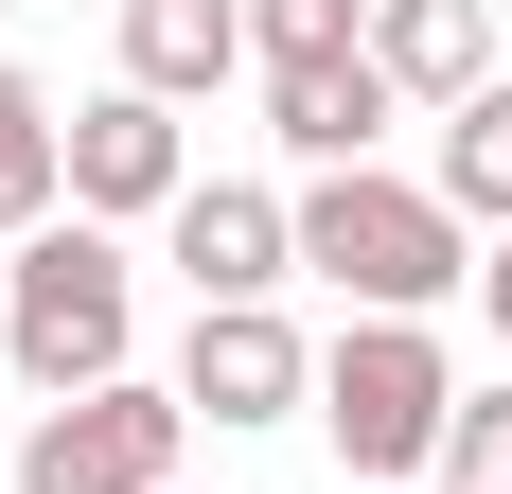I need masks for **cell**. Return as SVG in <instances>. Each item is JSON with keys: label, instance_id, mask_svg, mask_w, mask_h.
<instances>
[{"label": "cell", "instance_id": "11", "mask_svg": "<svg viewBox=\"0 0 512 494\" xmlns=\"http://www.w3.org/2000/svg\"><path fill=\"white\" fill-rule=\"evenodd\" d=\"M53 195H71V124L36 106V71H0V247H36Z\"/></svg>", "mask_w": 512, "mask_h": 494}, {"label": "cell", "instance_id": "10", "mask_svg": "<svg viewBox=\"0 0 512 494\" xmlns=\"http://www.w3.org/2000/svg\"><path fill=\"white\" fill-rule=\"evenodd\" d=\"M389 106H407V89H389V53H354V71H283V89H265V142L318 159V177H354Z\"/></svg>", "mask_w": 512, "mask_h": 494}, {"label": "cell", "instance_id": "13", "mask_svg": "<svg viewBox=\"0 0 512 494\" xmlns=\"http://www.w3.org/2000/svg\"><path fill=\"white\" fill-rule=\"evenodd\" d=\"M248 53H265V89H283V71H354L371 18L354 0H248Z\"/></svg>", "mask_w": 512, "mask_h": 494}, {"label": "cell", "instance_id": "2", "mask_svg": "<svg viewBox=\"0 0 512 494\" xmlns=\"http://www.w3.org/2000/svg\"><path fill=\"white\" fill-rule=\"evenodd\" d=\"M124 247L71 212V230H36L18 247V283H0V353H18V389L36 406H89V389H124Z\"/></svg>", "mask_w": 512, "mask_h": 494}, {"label": "cell", "instance_id": "12", "mask_svg": "<svg viewBox=\"0 0 512 494\" xmlns=\"http://www.w3.org/2000/svg\"><path fill=\"white\" fill-rule=\"evenodd\" d=\"M442 212H460V230H512V89L442 106Z\"/></svg>", "mask_w": 512, "mask_h": 494}, {"label": "cell", "instance_id": "8", "mask_svg": "<svg viewBox=\"0 0 512 494\" xmlns=\"http://www.w3.org/2000/svg\"><path fill=\"white\" fill-rule=\"evenodd\" d=\"M230 71H248V0H124V89L195 106V89H230Z\"/></svg>", "mask_w": 512, "mask_h": 494}, {"label": "cell", "instance_id": "1", "mask_svg": "<svg viewBox=\"0 0 512 494\" xmlns=\"http://www.w3.org/2000/svg\"><path fill=\"white\" fill-rule=\"evenodd\" d=\"M301 265L354 300V318H424V300H477V230L442 212V177H371V159L301 195Z\"/></svg>", "mask_w": 512, "mask_h": 494}, {"label": "cell", "instance_id": "3", "mask_svg": "<svg viewBox=\"0 0 512 494\" xmlns=\"http://www.w3.org/2000/svg\"><path fill=\"white\" fill-rule=\"evenodd\" d=\"M318 424H336L354 494H389L407 459H442V424H460V371H442V336H424V318H354V336L318 353Z\"/></svg>", "mask_w": 512, "mask_h": 494}, {"label": "cell", "instance_id": "14", "mask_svg": "<svg viewBox=\"0 0 512 494\" xmlns=\"http://www.w3.org/2000/svg\"><path fill=\"white\" fill-rule=\"evenodd\" d=\"M442 477H460V494H512V389H460V424H442Z\"/></svg>", "mask_w": 512, "mask_h": 494}, {"label": "cell", "instance_id": "5", "mask_svg": "<svg viewBox=\"0 0 512 494\" xmlns=\"http://www.w3.org/2000/svg\"><path fill=\"white\" fill-rule=\"evenodd\" d=\"M177 406H212V424H283V406H318V353L283 336V300H212L195 353H177Z\"/></svg>", "mask_w": 512, "mask_h": 494}, {"label": "cell", "instance_id": "9", "mask_svg": "<svg viewBox=\"0 0 512 494\" xmlns=\"http://www.w3.org/2000/svg\"><path fill=\"white\" fill-rule=\"evenodd\" d=\"M371 53H389L407 106H477L495 89V18L477 0H371Z\"/></svg>", "mask_w": 512, "mask_h": 494}, {"label": "cell", "instance_id": "6", "mask_svg": "<svg viewBox=\"0 0 512 494\" xmlns=\"http://www.w3.org/2000/svg\"><path fill=\"white\" fill-rule=\"evenodd\" d=\"M283 265H301V212L265 195V177H195V195H177V283H195V318L212 300H265Z\"/></svg>", "mask_w": 512, "mask_h": 494}, {"label": "cell", "instance_id": "15", "mask_svg": "<svg viewBox=\"0 0 512 494\" xmlns=\"http://www.w3.org/2000/svg\"><path fill=\"white\" fill-rule=\"evenodd\" d=\"M477 300H495V336H512V230H495V247H477Z\"/></svg>", "mask_w": 512, "mask_h": 494}, {"label": "cell", "instance_id": "4", "mask_svg": "<svg viewBox=\"0 0 512 494\" xmlns=\"http://www.w3.org/2000/svg\"><path fill=\"white\" fill-rule=\"evenodd\" d=\"M177 424H195V406L142 389V371H124V389H89V406H36L18 494H159V477H177Z\"/></svg>", "mask_w": 512, "mask_h": 494}, {"label": "cell", "instance_id": "7", "mask_svg": "<svg viewBox=\"0 0 512 494\" xmlns=\"http://www.w3.org/2000/svg\"><path fill=\"white\" fill-rule=\"evenodd\" d=\"M177 195H195V159H177V106L159 89L71 106V212H177Z\"/></svg>", "mask_w": 512, "mask_h": 494}]
</instances>
